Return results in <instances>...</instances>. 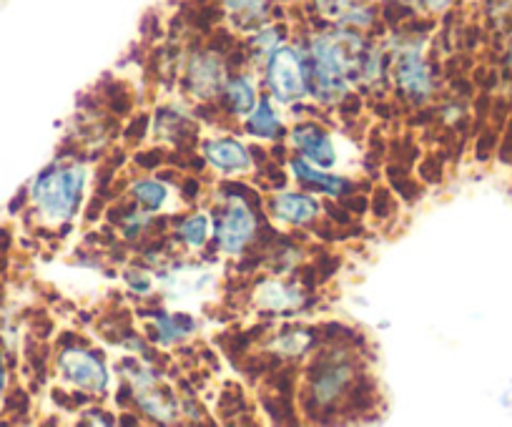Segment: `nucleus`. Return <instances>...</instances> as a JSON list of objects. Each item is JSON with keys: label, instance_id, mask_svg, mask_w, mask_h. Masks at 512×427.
<instances>
[{"label": "nucleus", "instance_id": "obj_1", "mask_svg": "<svg viewBox=\"0 0 512 427\" xmlns=\"http://www.w3.org/2000/svg\"><path fill=\"white\" fill-rule=\"evenodd\" d=\"M83 184H86V171L81 166H58L43 171L31 186V199L41 219H46L48 224L68 222L78 209Z\"/></svg>", "mask_w": 512, "mask_h": 427}, {"label": "nucleus", "instance_id": "obj_2", "mask_svg": "<svg viewBox=\"0 0 512 427\" xmlns=\"http://www.w3.org/2000/svg\"><path fill=\"white\" fill-rule=\"evenodd\" d=\"M312 58L319 91L342 93L344 83H347V56H344V48L334 38L319 36L312 43Z\"/></svg>", "mask_w": 512, "mask_h": 427}, {"label": "nucleus", "instance_id": "obj_3", "mask_svg": "<svg viewBox=\"0 0 512 427\" xmlns=\"http://www.w3.org/2000/svg\"><path fill=\"white\" fill-rule=\"evenodd\" d=\"M269 86L279 101H294L304 96V73L299 56L292 48H274L269 61Z\"/></svg>", "mask_w": 512, "mask_h": 427}, {"label": "nucleus", "instance_id": "obj_4", "mask_svg": "<svg viewBox=\"0 0 512 427\" xmlns=\"http://www.w3.org/2000/svg\"><path fill=\"white\" fill-rule=\"evenodd\" d=\"M63 377L71 380L73 385L81 387V390L91 392H103L108 385V372L103 367V362L98 357H93L91 352L83 350H66L58 360Z\"/></svg>", "mask_w": 512, "mask_h": 427}, {"label": "nucleus", "instance_id": "obj_5", "mask_svg": "<svg viewBox=\"0 0 512 427\" xmlns=\"http://www.w3.org/2000/svg\"><path fill=\"white\" fill-rule=\"evenodd\" d=\"M254 229H256V222L249 206H246L241 199H231L229 209H226L219 227L221 249L229 254H239L241 249L251 242Z\"/></svg>", "mask_w": 512, "mask_h": 427}, {"label": "nucleus", "instance_id": "obj_6", "mask_svg": "<svg viewBox=\"0 0 512 427\" xmlns=\"http://www.w3.org/2000/svg\"><path fill=\"white\" fill-rule=\"evenodd\" d=\"M292 144L304 154V159L314 161L319 166L334 164V144L324 129L317 124H302L292 131Z\"/></svg>", "mask_w": 512, "mask_h": 427}, {"label": "nucleus", "instance_id": "obj_7", "mask_svg": "<svg viewBox=\"0 0 512 427\" xmlns=\"http://www.w3.org/2000/svg\"><path fill=\"white\" fill-rule=\"evenodd\" d=\"M206 161H209L214 169L224 171V174H234V171H246L251 166L249 151L234 139H216L209 141L204 149Z\"/></svg>", "mask_w": 512, "mask_h": 427}, {"label": "nucleus", "instance_id": "obj_8", "mask_svg": "<svg viewBox=\"0 0 512 427\" xmlns=\"http://www.w3.org/2000/svg\"><path fill=\"white\" fill-rule=\"evenodd\" d=\"M397 81H400L402 91L410 98H417V101L430 93V73H427V66L420 53H402L400 63H397Z\"/></svg>", "mask_w": 512, "mask_h": 427}, {"label": "nucleus", "instance_id": "obj_9", "mask_svg": "<svg viewBox=\"0 0 512 427\" xmlns=\"http://www.w3.org/2000/svg\"><path fill=\"white\" fill-rule=\"evenodd\" d=\"M349 380H352V367L342 365V362H329V365H322L314 375V400L319 405H329V402L337 400L344 390H347Z\"/></svg>", "mask_w": 512, "mask_h": 427}, {"label": "nucleus", "instance_id": "obj_10", "mask_svg": "<svg viewBox=\"0 0 512 427\" xmlns=\"http://www.w3.org/2000/svg\"><path fill=\"white\" fill-rule=\"evenodd\" d=\"M272 209L279 219H284V222L304 227V224H309L312 219H317L319 201L307 194H292V191H287V194L274 196Z\"/></svg>", "mask_w": 512, "mask_h": 427}, {"label": "nucleus", "instance_id": "obj_11", "mask_svg": "<svg viewBox=\"0 0 512 427\" xmlns=\"http://www.w3.org/2000/svg\"><path fill=\"white\" fill-rule=\"evenodd\" d=\"M292 171H294V176H297L299 181H304L307 186L324 191V194H329V196L347 194L349 186H352L347 179H342V176L317 171L314 166H309L304 159H294L292 161Z\"/></svg>", "mask_w": 512, "mask_h": 427}, {"label": "nucleus", "instance_id": "obj_12", "mask_svg": "<svg viewBox=\"0 0 512 427\" xmlns=\"http://www.w3.org/2000/svg\"><path fill=\"white\" fill-rule=\"evenodd\" d=\"M279 131H282V121H279L277 111L272 109V103L264 98V101H259V106L251 111L249 134L262 136V139H272V136H279Z\"/></svg>", "mask_w": 512, "mask_h": 427}, {"label": "nucleus", "instance_id": "obj_13", "mask_svg": "<svg viewBox=\"0 0 512 427\" xmlns=\"http://www.w3.org/2000/svg\"><path fill=\"white\" fill-rule=\"evenodd\" d=\"M226 96H229L231 109H234L236 114H251V111H254L256 93H254V86H251V81L246 76L234 78V81L229 83V88H226Z\"/></svg>", "mask_w": 512, "mask_h": 427}, {"label": "nucleus", "instance_id": "obj_14", "mask_svg": "<svg viewBox=\"0 0 512 427\" xmlns=\"http://www.w3.org/2000/svg\"><path fill=\"white\" fill-rule=\"evenodd\" d=\"M181 237L186 239L189 247H204V242L209 239V219H206L204 214L189 217L181 224Z\"/></svg>", "mask_w": 512, "mask_h": 427}, {"label": "nucleus", "instance_id": "obj_15", "mask_svg": "<svg viewBox=\"0 0 512 427\" xmlns=\"http://www.w3.org/2000/svg\"><path fill=\"white\" fill-rule=\"evenodd\" d=\"M134 196L146 209H161L166 201V189L156 181H139V184H134Z\"/></svg>", "mask_w": 512, "mask_h": 427}, {"label": "nucleus", "instance_id": "obj_16", "mask_svg": "<svg viewBox=\"0 0 512 427\" xmlns=\"http://www.w3.org/2000/svg\"><path fill=\"white\" fill-rule=\"evenodd\" d=\"M267 3L269 0H224V6L239 18L262 16V13L267 11Z\"/></svg>", "mask_w": 512, "mask_h": 427}, {"label": "nucleus", "instance_id": "obj_17", "mask_svg": "<svg viewBox=\"0 0 512 427\" xmlns=\"http://www.w3.org/2000/svg\"><path fill=\"white\" fill-rule=\"evenodd\" d=\"M287 292H292V289H287L284 284H269V287H264V299L272 309H284L289 304L299 302V297H284Z\"/></svg>", "mask_w": 512, "mask_h": 427}, {"label": "nucleus", "instance_id": "obj_18", "mask_svg": "<svg viewBox=\"0 0 512 427\" xmlns=\"http://www.w3.org/2000/svg\"><path fill=\"white\" fill-rule=\"evenodd\" d=\"M6 385H8V370L3 355H0V405H3V397H6Z\"/></svg>", "mask_w": 512, "mask_h": 427}, {"label": "nucleus", "instance_id": "obj_19", "mask_svg": "<svg viewBox=\"0 0 512 427\" xmlns=\"http://www.w3.org/2000/svg\"><path fill=\"white\" fill-rule=\"evenodd\" d=\"M427 6L435 8V11H440V8L450 6V0H427Z\"/></svg>", "mask_w": 512, "mask_h": 427}]
</instances>
